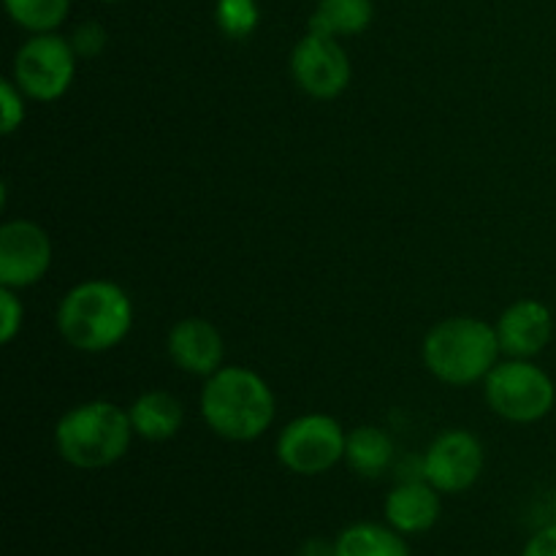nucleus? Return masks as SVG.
Returning <instances> with one entry per match:
<instances>
[{"label":"nucleus","instance_id":"1","mask_svg":"<svg viewBox=\"0 0 556 556\" xmlns=\"http://www.w3.org/2000/svg\"><path fill=\"white\" fill-rule=\"evenodd\" d=\"M58 334L79 353H106L123 345L134 329V302L123 286L103 277L81 280L60 299Z\"/></svg>","mask_w":556,"mask_h":556},{"label":"nucleus","instance_id":"2","mask_svg":"<svg viewBox=\"0 0 556 556\" xmlns=\"http://www.w3.org/2000/svg\"><path fill=\"white\" fill-rule=\"evenodd\" d=\"M206 427L231 443H253L271 427L277 400L271 386L248 367H220L204 378L199 396Z\"/></svg>","mask_w":556,"mask_h":556},{"label":"nucleus","instance_id":"3","mask_svg":"<svg viewBox=\"0 0 556 556\" xmlns=\"http://www.w3.org/2000/svg\"><path fill=\"white\" fill-rule=\"evenodd\" d=\"M500 353L503 348L494 324L476 315L438 320L421 342V358L429 375L456 389L486 380L494 364L500 362Z\"/></svg>","mask_w":556,"mask_h":556},{"label":"nucleus","instance_id":"4","mask_svg":"<svg viewBox=\"0 0 556 556\" xmlns=\"http://www.w3.org/2000/svg\"><path fill=\"white\" fill-rule=\"evenodd\" d=\"M134 438L128 410L109 400L79 402L54 424V451L76 470H106L117 465Z\"/></svg>","mask_w":556,"mask_h":556},{"label":"nucleus","instance_id":"5","mask_svg":"<svg viewBox=\"0 0 556 556\" xmlns=\"http://www.w3.org/2000/svg\"><path fill=\"white\" fill-rule=\"evenodd\" d=\"M483 396L494 416L510 424H535L554 410L556 386L532 358H505L483 380Z\"/></svg>","mask_w":556,"mask_h":556},{"label":"nucleus","instance_id":"6","mask_svg":"<svg viewBox=\"0 0 556 556\" xmlns=\"http://www.w3.org/2000/svg\"><path fill=\"white\" fill-rule=\"evenodd\" d=\"M348 432L334 416L304 413L280 429L275 443L277 462L293 476L315 478L345 462Z\"/></svg>","mask_w":556,"mask_h":556},{"label":"nucleus","instance_id":"7","mask_svg":"<svg viewBox=\"0 0 556 556\" xmlns=\"http://www.w3.org/2000/svg\"><path fill=\"white\" fill-rule=\"evenodd\" d=\"M79 54L60 33H36L25 38L14 54L11 79L30 101L52 103L71 90Z\"/></svg>","mask_w":556,"mask_h":556},{"label":"nucleus","instance_id":"8","mask_svg":"<svg viewBox=\"0 0 556 556\" xmlns=\"http://www.w3.org/2000/svg\"><path fill=\"white\" fill-rule=\"evenodd\" d=\"M291 76L304 96L334 101L351 85L353 65L340 38L307 30L293 43Z\"/></svg>","mask_w":556,"mask_h":556},{"label":"nucleus","instance_id":"9","mask_svg":"<svg viewBox=\"0 0 556 556\" xmlns=\"http://www.w3.org/2000/svg\"><path fill=\"white\" fill-rule=\"evenodd\" d=\"M52 239L36 220H5L0 226V288L25 291L41 282L52 266Z\"/></svg>","mask_w":556,"mask_h":556},{"label":"nucleus","instance_id":"10","mask_svg":"<svg viewBox=\"0 0 556 556\" xmlns=\"http://www.w3.org/2000/svg\"><path fill=\"white\" fill-rule=\"evenodd\" d=\"M486 465L483 443L467 429H448L438 434L424 451V481L440 494H462L472 489Z\"/></svg>","mask_w":556,"mask_h":556},{"label":"nucleus","instance_id":"11","mask_svg":"<svg viewBox=\"0 0 556 556\" xmlns=\"http://www.w3.org/2000/svg\"><path fill=\"white\" fill-rule=\"evenodd\" d=\"M500 348L508 358H535L554 337V315L541 299H516L494 324Z\"/></svg>","mask_w":556,"mask_h":556},{"label":"nucleus","instance_id":"12","mask_svg":"<svg viewBox=\"0 0 556 556\" xmlns=\"http://www.w3.org/2000/svg\"><path fill=\"white\" fill-rule=\"evenodd\" d=\"M166 353L172 364L195 378H210L223 367L226 342L217 326L206 318H182L168 329Z\"/></svg>","mask_w":556,"mask_h":556},{"label":"nucleus","instance_id":"13","mask_svg":"<svg viewBox=\"0 0 556 556\" xmlns=\"http://www.w3.org/2000/svg\"><path fill=\"white\" fill-rule=\"evenodd\" d=\"M443 494L424 478L400 481L383 503L386 525L394 527L400 535H424L432 530L443 514Z\"/></svg>","mask_w":556,"mask_h":556},{"label":"nucleus","instance_id":"14","mask_svg":"<svg viewBox=\"0 0 556 556\" xmlns=\"http://www.w3.org/2000/svg\"><path fill=\"white\" fill-rule=\"evenodd\" d=\"M128 416L136 438L147 440V443H166V440L177 438L182 429L185 407L168 391L152 389L136 396L134 405L128 407Z\"/></svg>","mask_w":556,"mask_h":556},{"label":"nucleus","instance_id":"15","mask_svg":"<svg viewBox=\"0 0 556 556\" xmlns=\"http://www.w3.org/2000/svg\"><path fill=\"white\" fill-rule=\"evenodd\" d=\"M375 20L372 0H318L307 30L324 33L331 38L362 36Z\"/></svg>","mask_w":556,"mask_h":556},{"label":"nucleus","instance_id":"16","mask_svg":"<svg viewBox=\"0 0 556 556\" xmlns=\"http://www.w3.org/2000/svg\"><path fill=\"white\" fill-rule=\"evenodd\" d=\"M334 556H413L405 535L378 521H356L334 541Z\"/></svg>","mask_w":556,"mask_h":556},{"label":"nucleus","instance_id":"17","mask_svg":"<svg viewBox=\"0 0 556 556\" xmlns=\"http://www.w3.org/2000/svg\"><path fill=\"white\" fill-rule=\"evenodd\" d=\"M345 465L362 478H380L394 465V440L380 427H362L348 432Z\"/></svg>","mask_w":556,"mask_h":556},{"label":"nucleus","instance_id":"18","mask_svg":"<svg viewBox=\"0 0 556 556\" xmlns=\"http://www.w3.org/2000/svg\"><path fill=\"white\" fill-rule=\"evenodd\" d=\"M5 14L16 27L36 33H58L71 14V0H3Z\"/></svg>","mask_w":556,"mask_h":556},{"label":"nucleus","instance_id":"19","mask_svg":"<svg viewBox=\"0 0 556 556\" xmlns=\"http://www.w3.org/2000/svg\"><path fill=\"white\" fill-rule=\"evenodd\" d=\"M215 25L231 41H244L261 25L258 0H217Z\"/></svg>","mask_w":556,"mask_h":556},{"label":"nucleus","instance_id":"20","mask_svg":"<svg viewBox=\"0 0 556 556\" xmlns=\"http://www.w3.org/2000/svg\"><path fill=\"white\" fill-rule=\"evenodd\" d=\"M27 96L14 79H0V130L3 136L16 134L27 117Z\"/></svg>","mask_w":556,"mask_h":556},{"label":"nucleus","instance_id":"21","mask_svg":"<svg viewBox=\"0 0 556 556\" xmlns=\"http://www.w3.org/2000/svg\"><path fill=\"white\" fill-rule=\"evenodd\" d=\"M68 41L81 60H92L98 58V54H103V49H106L109 33L101 22L87 20V22H79V25L71 30Z\"/></svg>","mask_w":556,"mask_h":556},{"label":"nucleus","instance_id":"22","mask_svg":"<svg viewBox=\"0 0 556 556\" xmlns=\"http://www.w3.org/2000/svg\"><path fill=\"white\" fill-rule=\"evenodd\" d=\"M16 293L20 291L0 288V342L3 345H11L22 331V324H25V307H22V299Z\"/></svg>","mask_w":556,"mask_h":556},{"label":"nucleus","instance_id":"23","mask_svg":"<svg viewBox=\"0 0 556 556\" xmlns=\"http://www.w3.org/2000/svg\"><path fill=\"white\" fill-rule=\"evenodd\" d=\"M521 556H556V525L543 527L527 541Z\"/></svg>","mask_w":556,"mask_h":556},{"label":"nucleus","instance_id":"24","mask_svg":"<svg viewBox=\"0 0 556 556\" xmlns=\"http://www.w3.org/2000/svg\"><path fill=\"white\" fill-rule=\"evenodd\" d=\"M296 556H334V543L324 541V538H309L299 546Z\"/></svg>","mask_w":556,"mask_h":556},{"label":"nucleus","instance_id":"25","mask_svg":"<svg viewBox=\"0 0 556 556\" xmlns=\"http://www.w3.org/2000/svg\"><path fill=\"white\" fill-rule=\"evenodd\" d=\"M98 3H109V5H112V3H123V0H98Z\"/></svg>","mask_w":556,"mask_h":556},{"label":"nucleus","instance_id":"26","mask_svg":"<svg viewBox=\"0 0 556 556\" xmlns=\"http://www.w3.org/2000/svg\"><path fill=\"white\" fill-rule=\"evenodd\" d=\"M554 514H556V489H554Z\"/></svg>","mask_w":556,"mask_h":556}]
</instances>
